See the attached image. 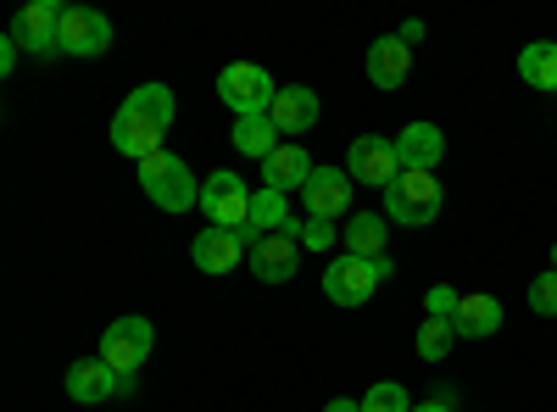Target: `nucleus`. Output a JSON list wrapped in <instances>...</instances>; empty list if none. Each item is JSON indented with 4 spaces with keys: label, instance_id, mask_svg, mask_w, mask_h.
Returning <instances> with one entry per match:
<instances>
[{
    "label": "nucleus",
    "instance_id": "obj_31",
    "mask_svg": "<svg viewBox=\"0 0 557 412\" xmlns=\"http://www.w3.org/2000/svg\"><path fill=\"white\" fill-rule=\"evenodd\" d=\"M418 39H424V23L407 17V23H401V45H418Z\"/></svg>",
    "mask_w": 557,
    "mask_h": 412
},
{
    "label": "nucleus",
    "instance_id": "obj_30",
    "mask_svg": "<svg viewBox=\"0 0 557 412\" xmlns=\"http://www.w3.org/2000/svg\"><path fill=\"white\" fill-rule=\"evenodd\" d=\"M17 51H23V45L7 34V45H0V73H12V67H17Z\"/></svg>",
    "mask_w": 557,
    "mask_h": 412
},
{
    "label": "nucleus",
    "instance_id": "obj_34",
    "mask_svg": "<svg viewBox=\"0 0 557 412\" xmlns=\"http://www.w3.org/2000/svg\"><path fill=\"white\" fill-rule=\"evenodd\" d=\"M552 262H557V246H552Z\"/></svg>",
    "mask_w": 557,
    "mask_h": 412
},
{
    "label": "nucleus",
    "instance_id": "obj_6",
    "mask_svg": "<svg viewBox=\"0 0 557 412\" xmlns=\"http://www.w3.org/2000/svg\"><path fill=\"white\" fill-rule=\"evenodd\" d=\"M151 340H157L151 317H117V324H107V335H101V362H112L123 379H134V369L151 357Z\"/></svg>",
    "mask_w": 557,
    "mask_h": 412
},
{
    "label": "nucleus",
    "instance_id": "obj_11",
    "mask_svg": "<svg viewBox=\"0 0 557 412\" xmlns=\"http://www.w3.org/2000/svg\"><path fill=\"white\" fill-rule=\"evenodd\" d=\"M441 157H446V134H441L435 123H407V128L396 134V162H401V173H435Z\"/></svg>",
    "mask_w": 557,
    "mask_h": 412
},
{
    "label": "nucleus",
    "instance_id": "obj_2",
    "mask_svg": "<svg viewBox=\"0 0 557 412\" xmlns=\"http://www.w3.org/2000/svg\"><path fill=\"white\" fill-rule=\"evenodd\" d=\"M139 185H146V196L162 207V212H190L201 207V185L190 178V167H184L173 151H157L139 162Z\"/></svg>",
    "mask_w": 557,
    "mask_h": 412
},
{
    "label": "nucleus",
    "instance_id": "obj_16",
    "mask_svg": "<svg viewBox=\"0 0 557 412\" xmlns=\"http://www.w3.org/2000/svg\"><path fill=\"white\" fill-rule=\"evenodd\" d=\"M318 173V162L301 151V146H278L268 162H262V190H278V196H290V190H307V178Z\"/></svg>",
    "mask_w": 557,
    "mask_h": 412
},
{
    "label": "nucleus",
    "instance_id": "obj_24",
    "mask_svg": "<svg viewBox=\"0 0 557 412\" xmlns=\"http://www.w3.org/2000/svg\"><path fill=\"white\" fill-rule=\"evenodd\" d=\"M128 107H139L146 117H157L162 128H173V112H178V101H173V89H168V84H139L134 96H128Z\"/></svg>",
    "mask_w": 557,
    "mask_h": 412
},
{
    "label": "nucleus",
    "instance_id": "obj_1",
    "mask_svg": "<svg viewBox=\"0 0 557 412\" xmlns=\"http://www.w3.org/2000/svg\"><path fill=\"white\" fill-rule=\"evenodd\" d=\"M396 262L391 257H335L330 267H323V296H330L335 307H362L368 296H374L380 279H391Z\"/></svg>",
    "mask_w": 557,
    "mask_h": 412
},
{
    "label": "nucleus",
    "instance_id": "obj_10",
    "mask_svg": "<svg viewBox=\"0 0 557 412\" xmlns=\"http://www.w3.org/2000/svg\"><path fill=\"white\" fill-rule=\"evenodd\" d=\"M168 140V128L157 123V117H146L139 107H117V117H112V146L123 151V157H134V162H146V157H157V151H168L162 146Z\"/></svg>",
    "mask_w": 557,
    "mask_h": 412
},
{
    "label": "nucleus",
    "instance_id": "obj_18",
    "mask_svg": "<svg viewBox=\"0 0 557 412\" xmlns=\"http://www.w3.org/2000/svg\"><path fill=\"white\" fill-rule=\"evenodd\" d=\"M240 251H246V240L235 235V228H201L196 235V246H190V257H196V267L201 273H228V267H240Z\"/></svg>",
    "mask_w": 557,
    "mask_h": 412
},
{
    "label": "nucleus",
    "instance_id": "obj_26",
    "mask_svg": "<svg viewBox=\"0 0 557 412\" xmlns=\"http://www.w3.org/2000/svg\"><path fill=\"white\" fill-rule=\"evenodd\" d=\"M362 412H412V401H407V390L401 385H374V390H368L362 396Z\"/></svg>",
    "mask_w": 557,
    "mask_h": 412
},
{
    "label": "nucleus",
    "instance_id": "obj_22",
    "mask_svg": "<svg viewBox=\"0 0 557 412\" xmlns=\"http://www.w3.org/2000/svg\"><path fill=\"white\" fill-rule=\"evenodd\" d=\"M519 73H524V84H535V89H557V45H552V39L524 45V51H519Z\"/></svg>",
    "mask_w": 557,
    "mask_h": 412
},
{
    "label": "nucleus",
    "instance_id": "obj_20",
    "mask_svg": "<svg viewBox=\"0 0 557 412\" xmlns=\"http://www.w3.org/2000/svg\"><path fill=\"white\" fill-rule=\"evenodd\" d=\"M341 235L346 257H385V212H351Z\"/></svg>",
    "mask_w": 557,
    "mask_h": 412
},
{
    "label": "nucleus",
    "instance_id": "obj_14",
    "mask_svg": "<svg viewBox=\"0 0 557 412\" xmlns=\"http://www.w3.org/2000/svg\"><path fill=\"white\" fill-rule=\"evenodd\" d=\"M296 262H301V240H290L285 228H278V235H262L251 246V273H257L262 285H285L290 273H296Z\"/></svg>",
    "mask_w": 557,
    "mask_h": 412
},
{
    "label": "nucleus",
    "instance_id": "obj_28",
    "mask_svg": "<svg viewBox=\"0 0 557 412\" xmlns=\"http://www.w3.org/2000/svg\"><path fill=\"white\" fill-rule=\"evenodd\" d=\"M457 307H462V296H457L451 285H435V290H430V317H446V324H451Z\"/></svg>",
    "mask_w": 557,
    "mask_h": 412
},
{
    "label": "nucleus",
    "instance_id": "obj_5",
    "mask_svg": "<svg viewBox=\"0 0 557 412\" xmlns=\"http://www.w3.org/2000/svg\"><path fill=\"white\" fill-rule=\"evenodd\" d=\"M201 212L207 228H246L251 223V190L240 173H212L201 185Z\"/></svg>",
    "mask_w": 557,
    "mask_h": 412
},
{
    "label": "nucleus",
    "instance_id": "obj_19",
    "mask_svg": "<svg viewBox=\"0 0 557 412\" xmlns=\"http://www.w3.org/2000/svg\"><path fill=\"white\" fill-rule=\"evenodd\" d=\"M451 329H457V340H485V335H496V329H502V301H496V296H462Z\"/></svg>",
    "mask_w": 557,
    "mask_h": 412
},
{
    "label": "nucleus",
    "instance_id": "obj_12",
    "mask_svg": "<svg viewBox=\"0 0 557 412\" xmlns=\"http://www.w3.org/2000/svg\"><path fill=\"white\" fill-rule=\"evenodd\" d=\"M112 45V23L89 7H67L62 12V51L67 57H101Z\"/></svg>",
    "mask_w": 557,
    "mask_h": 412
},
{
    "label": "nucleus",
    "instance_id": "obj_32",
    "mask_svg": "<svg viewBox=\"0 0 557 412\" xmlns=\"http://www.w3.org/2000/svg\"><path fill=\"white\" fill-rule=\"evenodd\" d=\"M412 412H451V401H446V396H441V401H418Z\"/></svg>",
    "mask_w": 557,
    "mask_h": 412
},
{
    "label": "nucleus",
    "instance_id": "obj_33",
    "mask_svg": "<svg viewBox=\"0 0 557 412\" xmlns=\"http://www.w3.org/2000/svg\"><path fill=\"white\" fill-rule=\"evenodd\" d=\"M323 412H362V401H346V396H341V401H330Z\"/></svg>",
    "mask_w": 557,
    "mask_h": 412
},
{
    "label": "nucleus",
    "instance_id": "obj_17",
    "mask_svg": "<svg viewBox=\"0 0 557 412\" xmlns=\"http://www.w3.org/2000/svg\"><path fill=\"white\" fill-rule=\"evenodd\" d=\"M268 117H273V128H278V134H307V128L318 123V96H312L307 84H285V89L273 96Z\"/></svg>",
    "mask_w": 557,
    "mask_h": 412
},
{
    "label": "nucleus",
    "instance_id": "obj_9",
    "mask_svg": "<svg viewBox=\"0 0 557 412\" xmlns=\"http://www.w3.org/2000/svg\"><path fill=\"white\" fill-rule=\"evenodd\" d=\"M301 207L312 212V223H335L351 217V173L346 167H318L301 190Z\"/></svg>",
    "mask_w": 557,
    "mask_h": 412
},
{
    "label": "nucleus",
    "instance_id": "obj_21",
    "mask_svg": "<svg viewBox=\"0 0 557 412\" xmlns=\"http://www.w3.org/2000/svg\"><path fill=\"white\" fill-rule=\"evenodd\" d=\"M278 146H285V140H278V128H273V117H235V151L240 157H273Z\"/></svg>",
    "mask_w": 557,
    "mask_h": 412
},
{
    "label": "nucleus",
    "instance_id": "obj_7",
    "mask_svg": "<svg viewBox=\"0 0 557 412\" xmlns=\"http://www.w3.org/2000/svg\"><path fill=\"white\" fill-rule=\"evenodd\" d=\"M62 12L67 7H57V0H28V7L12 17V39L23 45V51H34V57L62 51Z\"/></svg>",
    "mask_w": 557,
    "mask_h": 412
},
{
    "label": "nucleus",
    "instance_id": "obj_3",
    "mask_svg": "<svg viewBox=\"0 0 557 412\" xmlns=\"http://www.w3.org/2000/svg\"><path fill=\"white\" fill-rule=\"evenodd\" d=\"M273 96H278V84L257 62H235V67L218 73V101L235 112V117H268Z\"/></svg>",
    "mask_w": 557,
    "mask_h": 412
},
{
    "label": "nucleus",
    "instance_id": "obj_8",
    "mask_svg": "<svg viewBox=\"0 0 557 412\" xmlns=\"http://www.w3.org/2000/svg\"><path fill=\"white\" fill-rule=\"evenodd\" d=\"M346 173H351V185H380V190H391L396 178H401L396 146L380 140V134H362V140H351V151H346Z\"/></svg>",
    "mask_w": 557,
    "mask_h": 412
},
{
    "label": "nucleus",
    "instance_id": "obj_15",
    "mask_svg": "<svg viewBox=\"0 0 557 412\" xmlns=\"http://www.w3.org/2000/svg\"><path fill=\"white\" fill-rule=\"evenodd\" d=\"M412 73V45H401V34H385L368 45V84L374 89H401Z\"/></svg>",
    "mask_w": 557,
    "mask_h": 412
},
{
    "label": "nucleus",
    "instance_id": "obj_27",
    "mask_svg": "<svg viewBox=\"0 0 557 412\" xmlns=\"http://www.w3.org/2000/svg\"><path fill=\"white\" fill-rule=\"evenodd\" d=\"M530 307H535L541 317H557V267H546L541 279L530 285Z\"/></svg>",
    "mask_w": 557,
    "mask_h": 412
},
{
    "label": "nucleus",
    "instance_id": "obj_25",
    "mask_svg": "<svg viewBox=\"0 0 557 412\" xmlns=\"http://www.w3.org/2000/svg\"><path fill=\"white\" fill-rule=\"evenodd\" d=\"M451 340H457V329L446 324V317H430V324L418 329V357H424V362H441V357L451 351Z\"/></svg>",
    "mask_w": 557,
    "mask_h": 412
},
{
    "label": "nucleus",
    "instance_id": "obj_4",
    "mask_svg": "<svg viewBox=\"0 0 557 412\" xmlns=\"http://www.w3.org/2000/svg\"><path fill=\"white\" fill-rule=\"evenodd\" d=\"M441 212V178L435 173H401L385 190V217L401 228H424Z\"/></svg>",
    "mask_w": 557,
    "mask_h": 412
},
{
    "label": "nucleus",
    "instance_id": "obj_23",
    "mask_svg": "<svg viewBox=\"0 0 557 412\" xmlns=\"http://www.w3.org/2000/svg\"><path fill=\"white\" fill-rule=\"evenodd\" d=\"M285 223H290V207H285L278 190H257L251 196V228H257V235H278Z\"/></svg>",
    "mask_w": 557,
    "mask_h": 412
},
{
    "label": "nucleus",
    "instance_id": "obj_29",
    "mask_svg": "<svg viewBox=\"0 0 557 412\" xmlns=\"http://www.w3.org/2000/svg\"><path fill=\"white\" fill-rule=\"evenodd\" d=\"M301 246H307V251H330V246H335V223H307V228H301Z\"/></svg>",
    "mask_w": 557,
    "mask_h": 412
},
{
    "label": "nucleus",
    "instance_id": "obj_13",
    "mask_svg": "<svg viewBox=\"0 0 557 412\" xmlns=\"http://www.w3.org/2000/svg\"><path fill=\"white\" fill-rule=\"evenodd\" d=\"M117 390H123V374L112 369V362H101V357H84V362H73V369H67V396H73L78 407L112 401Z\"/></svg>",
    "mask_w": 557,
    "mask_h": 412
}]
</instances>
